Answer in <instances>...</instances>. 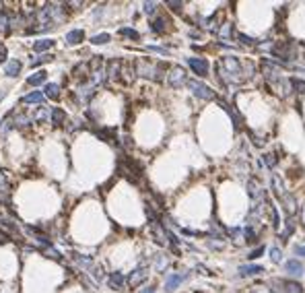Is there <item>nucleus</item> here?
<instances>
[{"mask_svg":"<svg viewBox=\"0 0 305 293\" xmlns=\"http://www.w3.org/2000/svg\"><path fill=\"white\" fill-rule=\"evenodd\" d=\"M245 273H262V268L260 266H250V268H243Z\"/></svg>","mask_w":305,"mask_h":293,"instance_id":"obj_2","label":"nucleus"},{"mask_svg":"<svg viewBox=\"0 0 305 293\" xmlns=\"http://www.w3.org/2000/svg\"><path fill=\"white\" fill-rule=\"evenodd\" d=\"M190 66H192L200 77H204V75H206V70H208L206 62H204V60H196V58H190Z\"/></svg>","mask_w":305,"mask_h":293,"instance_id":"obj_1","label":"nucleus"},{"mask_svg":"<svg viewBox=\"0 0 305 293\" xmlns=\"http://www.w3.org/2000/svg\"><path fill=\"white\" fill-rule=\"evenodd\" d=\"M293 85H295V87L299 89V93H303V91H305V83H301V81H293Z\"/></svg>","mask_w":305,"mask_h":293,"instance_id":"obj_3","label":"nucleus"},{"mask_svg":"<svg viewBox=\"0 0 305 293\" xmlns=\"http://www.w3.org/2000/svg\"><path fill=\"white\" fill-rule=\"evenodd\" d=\"M287 268H291V271H299V264L297 262H291V264H287Z\"/></svg>","mask_w":305,"mask_h":293,"instance_id":"obj_4","label":"nucleus"}]
</instances>
